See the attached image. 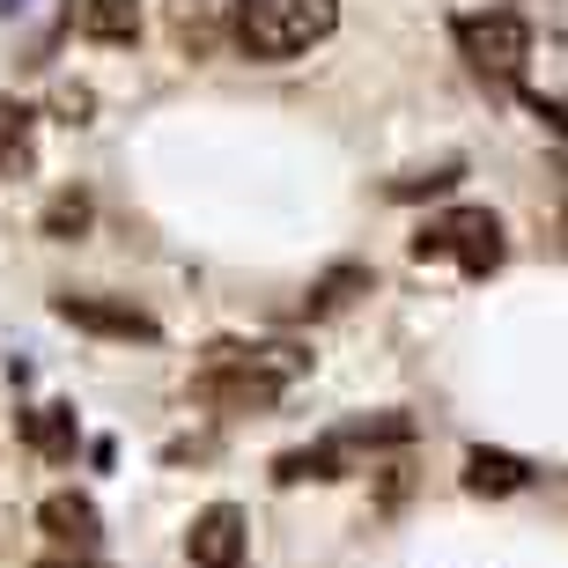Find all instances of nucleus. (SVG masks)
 <instances>
[{
	"label": "nucleus",
	"mask_w": 568,
	"mask_h": 568,
	"mask_svg": "<svg viewBox=\"0 0 568 568\" xmlns=\"http://www.w3.org/2000/svg\"><path fill=\"white\" fill-rule=\"evenodd\" d=\"M311 369L303 347H236V339H214L200 369H192V399L222 406V414H252V406H274L295 377Z\"/></svg>",
	"instance_id": "obj_1"
},
{
	"label": "nucleus",
	"mask_w": 568,
	"mask_h": 568,
	"mask_svg": "<svg viewBox=\"0 0 568 568\" xmlns=\"http://www.w3.org/2000/svg\"><path fill=\"white\" fill-rule=\"evenodd\" d=\"M339 30V0H230V38L244 44V60H303L311 44Z\"/></svg>",
	"instance_id": "obj_2"
},
{
	"label": "nucleus",
	"mask_w": 568,
	"mask_h": 568,
	"mask_svg": "<svg viewBox=\"0 0 568 568\" xmlns=\"http://www.w3.org/2000/svg\"><path fill=\"white\" fill-rule=\"evenodd\" d=\"M503 222L487 207H458V214H443V222H428L422 236H414V258H458V274H473V281H487L495 266H503Z\"/></svg>",
	"instance_id": "obj_3"
},
{
	"label": "nucleus",
	"mask_w": 568,
	"mask_h": 568,
	"mask_svg": "<svg viewBox=\"0 0 568 568\" xmlns=\"http://www.w3.org/2000/svg\"><path fill=\"white\" fill-rule=\"evenodd\" d=\"M458 52L480 74H495V82H517L525 74V60H531V22L525 16H458Z\"/></svg>",
	"instance_id": "obj_4"
},
{
	"label": "nucleus",
	"mask_w": 568,
	"mask_h": 568,
	"mask_svg": "<svg viewBox=\"0 0 568 568\" xmlns=\"http://www.w3.org/2000/svg\"><path fill=\"white\" fill-rule=\"evenodd\" d=\"M52 317L74 325V333H97V339H155L163 325L141 311V303H119V295H52Z\"/></svg>",
	"instance_id": "obj_5"
},
{
	"label": "nucleus",
	"mask_w": 568,
	"mask_h": 568,
	"mask_svg": "<svg viewBox=\"0 0 568 568\" xmlns=\"http://www.w3.org/2000/svg\"><path fill=\"white\" fill-rule=\"evenodd\" d=\"M244 547H252V531H244V509L236 503H207L185 531L192 568H244Z\"/></svg>",
	"instance_id": "obj_6"
},
{
	"label": "nucleus",
	"mask_w": 568,
	"mask_h": 568,
	"mask_svg": "<svg viewBox=\"0 0 568 568\" xmlns=\"http://www.w3.org/2000/svg\"><path fill=\"white\" fill-rule=\"evenodd\" d=\"M38 525L52 531V547H60V554H97V539H104V517H97L89 495H44Z\"/></svg>",
	"instance_id": "obj_7"
},
{
	"label": "nucleus",
	"mask_w": 568,
	"mask_h": 568,
	"mask_svg": "<svg viewBox=\"0 0 568 568\" xmlns=\"http://www.w3.org/2000/svg\"><path fill=\"white\" fill-rule=\"evenodd\" d=\"M465 487H473V495H525L531 465L517 458V450H487V443H473V450H465Z\"/></svg>",
	"instance_id": "obj_8"
},
{
	"label": "nucleus",
	"mask_w": 568,
	"mask_h": 568,
	"mask_svg": "<svg viewBox=\"0 0 568 568\" xmlns=\"http://www.w3.org/2000/svg\"><path fill=\"white\" fill-rule=\"evenodd\" d=\"M89 44H133L141 38V0H82V16H74Z\"/></svg>",
	"instance_id": "obj_9"
},
{
	"label": "nucleus",
	"mask_w": 568,
	"mask_h": 568,
	"mask_svg": "<svg viewBox=\"0 0 568 568\" xmlns=\"http://www.w3.org/2000/svg\"><path fill=\"white\" fill-rule=\"evenodd\" d=\"M339 465H347V443H311V450H288V458L274 465V480L295 487V480H339Z\"/></svg>",
	"instance_id": "obj_10"
},
{
	"label": "nucleus",
	"mask_w": 568,
	"mask_h": 568,
	"mask_svg": "<svg viewBox=\"0 0 568 568\" xmlns=\"http://www.w3.org/2000/svg\"><path fill=\"white\" fill-rule=\"evenodd\" d=\"M22 436H30L38 458H74V414H67V406H38Z\"/></svg>",
	"instance_id": "obj_11"
},
{
	"label": "nucleus",
	"mask_w": 568,
	"mask_h": 568,
	"mask_svg": "<svg viewBox=\"0 0 568 568\" xmlns=\"http://www.w3.org/2000/svg\"><path fill=\"white\" fill-rule=\"evenodd\" d=\"M30 163V111L16 97H0V178Z\"/></svg>",
	"instance_id": "obj_12"
},
{
	"label": "nucleus",
	"mask_w": 568,
	"mask_h": 568,
	"mask_svg": "<svg viewBox=\"0 0 568 568\" xmlns=\"http://www.w3.org/2000/svg\"><path fill=\"white\" fill-rule=\"evenodd\" d=\"M52 244H74V236L89 230V192H52V207H44V222H38Z\"/></svg>",
	"instance_id": "obj_13"
},
{
	"label": "nucleus",
	"mask_w": 568,
	"mask_h": 568,
	"mask_svg": "<svg viewBox=\"0 0 568 568\" xmlns=\"http://www.w3.org/2000/svg\"><path fill=\"white\" fill-rule=\"evenodd\" d=\"M362 288H369V266H333V274L311 288V311H317V317H325V311H347Z\"/></svg>",
	"instance_id": "obj_14"
},
{
	"label": "nucleus",
	"mask_w": 568,
	"mask_h": 568,
	"mask_svg": "<svg viewBox=\"0 0 568 568\" xmlns=\"http://www.w3.org/2000/svg\"><path fill=\"white\" fill-rule=\"evenodd\" d=\"M465 170L458 163H443V170H428V178H406V185H392V200H422V192H450Z\"/></svg>",
	"instance_id": "obj_15"
},
{
	"label": "nucleus",
	"mask_w": 568,
	"mask_h": 568,
	"mask_svg": "<svg viewBox=\"0 0 568 568\" xmlns=\"http://www.w3.org/2000/svg\"><path fill=\"white\" fill-rule=\"evenodd\" d=\"M38 568H104L97 554H52V561H38Z\"/></svg>",
	"instance_id": "obj_16"
},
{
	"label": "nucleus",
	"mask_w": 568,
	"mask_h": 568,
	"mask_svg": "<svg viewBox=\"0 0 568 568\" xmlns=\"http://www.w3.org/2000/svg\"><path fill=\"white\" fill-rule=\"evenodd\" d=\"M8 8H22V0H8Z\"/></svg>",
	"instance_id": "obj_17"
}]
</instances>
